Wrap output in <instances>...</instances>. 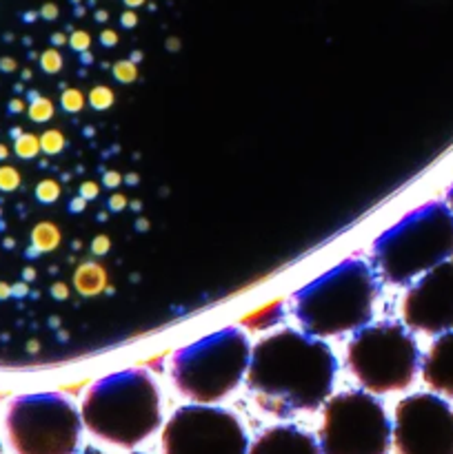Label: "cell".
Instances as JSON below:
<instances>
[{
    "mask_svg": "<svg viewBox=\"0 0 453 454\" xmlns=\"http://www.w3.org/2000/svg\"><path fill=\"white\" fill-rule=\"evenodd\" d=\"M336 372L338 359L329 344L311 333L282 328L251 348L247 386L266 412L291 417L322 406Z\"/></svg>",
    "mask_w": 453,
    "mask_h": 454,
    "instance_id": "6da1fadb",
    "label": "cell"
},
{
    "mask_svg": "<svg viewBox=\"0 0 453 454\" xmlns=\"http://www.w3.org/2000/svg\"><path fill=\"white\" fill-rule=\"evenodd\" d=\"M93 437L120 448H133L158 430L160 393L149 372L129 368L93 381L80 411Z\"/></svg>",
    "mask_w": 453,
    "mask_h": 454,
    "instance_id": "7a4b0ae2",
    "label": "cell"
},
{
    "mask_svg": "<svg viewBox=\"0 0 453 454\" xmlns=\"http://www.w3.org/2000/svg\"><path fill=\"white\" fill-rule=\"evenodd\" d=\"M376 297L378 284L371 266L349 257L302 286L293 295V304L306 333L333 337L367 326Z\"/></svg>",
    "mask_w": 453,
    "mask_h": 454,
    "instance_id": "3957f363",
    "label": "cell"
},
{
    "mask_svg": "<svg viewBox=\"0 0 453 454\" xmlns=\"http://www.w3.org/2000/svg\"><path fill=\"white\" fill-rule=\"evenodd\" d=\"M373 257L386 282L411 284L440 262L453 257V211L449 204L425 202L382 231Z\"/></svg>",
    "mask_w": 453,
    "mask_h": 454,
    "instance_id": "277c9868",
    "label": "cell"
},
{
    "mask_svg": "<svg viewBox=\"0 0 453 454\" xmlns=\"http://www.w3.org/2000/svg\"><path fill=\"white\" fill-rule=\"evenodd\" d=\"M251 357L247 333L226 326L191 341L171 359V380L182 397L216 403L242 381Z\"/></svg>",
    "mask_w": 453,
    "mask_h": 454,
    "instance_id": "5b68a950",
    "label": "cell"
},
{
    "mask_svg": "<svg viewBox=\"0 0 453 454\" xmlns=\"http://www.w3.org/2000/svg\"><path fill=\"white\" fill-rule=\"evenodd\" d=\"M346 364L369 393H400L416 380L420 350L402 324H367L346 344Z\"/></svg>",
    "mask_w": 453,
    "mask_h": 454,
    "instance_id": "8992f818",
    "label": "cell"
},
{
    "mask_svg": "<svg viewBox=\"0 0 453 454\" xmlns=\"http://www.w3.org/2000/svg\"><path fill=\"white\" fill-rule=\"evenodd\" d=\"M83 417L58 393H31L13 399L4 415L9 446L16 454H76Z\"/></svg>",
    "mask_w": 453,
    "mask_h": 454,
    "instance_id": "52a82bcc",
    "label": "cell"
},
{
    "mask_svg": "<svg viewBox=\"0 0 453 454\" xmlns=\"http://www.w3.org/2000/svg\"><path fill=\"white\" fill-rule=\"evenodd\" d=\"M389 448L391 421L380 399L369 390H346L324 402L322 454H386Z\"/></svg>",
    "mask_w": 453,
    "mask_h": 454,
    "instance_id": "ba28073f",
    "label": "cell"
},
{
    "mask_svg": "<svg viewBox=\"0 0 453 454\" xmlns=\"http://www.w3.org/2000/svg\"><path fill=\"white\" fill-rule=\"evenodd\" d=\"M249 439L234 412L209 403H189L163 428V454H247Z\"/></svg>",
    "mask_w": 453,
    "mask_h": 454,
    "instance_id": "9c48e42d",
    "label": "cell"
},
{
    "mask_svg": "<svg viewBox=\"0 0 453 454\" xmlns=\"http://www.w3.org/2000/svg\"><path fill=\"white\" fill-rule=\"evenodd\" d=\"M391 442L395 454H453V408L431 393L400 399Z\"/></svg>",
    "mask_w": 453,
    "mask_h": 454,
    "instance_id": "30bf717a",
    "label": "cell"
},
{
    "mask_svg": "<svg viewBox=\"0 0 453 454\" xmlns=\"http://www.w3.org/2000/svg\"><path fill=\"white\" fill-rule=\"evenodd\" d=\"M407 328L425 335L453 331V257L440 262L409 288L402 300Z\"/></svg>",
    "mask_w": 453,
    "mask_h": 454,
    "instance_id": "8fae6325",
    "label": "cell"
},
{
    "mask_svg": "<svg viewBox=\"0 0 453 454\" xmlns=\"http://www.w3.org/2000/svg\"><path fill=\"white\" fill-rule=\"evenodd\" d=\"M422 380L431 390L453 397V331L435 337L422 362Z\"/></svg>",
    "mask_w": 453,
    "mask_h": 454,
    "instance_id": "7c38bea8",
    "label": "cell"
},
{
    "mask_svg": "<svg viewBox=\"0 0 453 454\" xmlns=\"http://www.w3.org/2000/svg\"><path fill=\"white\" fill-rule=\"evenodd\" d=\"M247 454H322L320 443L298 426H274L249 446Z\"/></svg>",
    "mask_w": 453,
    "mask_h": 454,
    "instance_id": "4fadbf2b",
    "label": "cell"
},
{
    "mask_svg": "<svg viewBox=\"0 0 453 454\" xmlns=\"http://www.w3.org/2000/svg\"><path fill=\"white\" fill-rule=\"evenodd\" d=\"M60 229H58L53 222L43 220L38 224L31 226V235H29V244L31 247L27 248V257H34L38 253H52L56 251L58 244H60Z\"/></svg>",
    "mask_w": 453,
    "mask_h": 454,
    "instance_id": "5bb4252c",
    "label": "cell"
},
{
    "mask_svg": "<svg viewBox=\"0 0 453 454\" xmlns=\"http://www.w3.org/2000/svg\"><path fill=\"white\" fill-rule=\"evenodd\" d=\"M74 284L76 288H78L80 295H87V297L98 295V293L105 291L107 286V270L102 269L100 264L89 262V264H83L78 270H76Z\"/></svg>",
    "mask_w": 453,
    "mask_h": 454,
    "instance_id": "9a60e30c",
    "label": "cell"
},
{
    "mask_svg": "<svg viewBox=\"0 0 453 454\" xmlns=\"http://www.w3.org/2000/svg\"><path fill=\"white\" fill-rule=\"evenodd\" d=\"M38 140H40V151L47 155H58L67 145L65 136H62V131H58V129H47L43 136H38Z\"/></svg>",
    "mask_w": 453,
    "mask_h": 454,
    "instance_id": "2e32d148",
    "label": "cell"
},
{
    "mask_svg": "<svg viewBox=\"0 0 453 454\" xmlns=\"http://www.w3.org/2000/svg\"><path fill=\"white\" fill-rule=\"evenodd\" d=\"M34 195L40 204H53L60 198V184L56 180H52V177H44V180H40L36 184Z\"/></svg>",
    "mask_w": 453,
    "mask_h": 454,
    "instance_id": "e0dca14e",
    "label": "cell"
},
{
    "mask_svg": "<svg viewBox=\"0 0 453 454\" xmlns=\"http://www.w3.org/2000/svg\"><path fill=\"white\" fill-rule=\"evenodd\" d=\"M89 102H91L93 109H109L111 102H114V91H111L109 87H105V84H98V87H93L91 91H89Z\"/></svg>",
    "mask_w": 453,
    "mask_h": 454,
    "instance_id": "ac0fdd59",
    "label": "cell"
},
{
    "mask_svg": "<svg viewBox=\"0 0 453 454\" xmlns=\"http://www.w3.org/2000/svg\"><path fill=\"white\" fill-rule=\"evenodd\" d=\"M62 109L69 111V114H78L84 106V96L78 91V89H65L60 96Z\"/></svg>",
    "mask_w": 453,
    "mask_h": 454,
    "instance_id": "d6986e66",
    "label": "cell"
},
{
    "mask_svg": "<svg viewBox=\"0 0 453 454\" xmlns=\"http://www.w3.org/2000/svg\"><path fill=\"white\" fill-rule=\"evenodd\" d=\"M114 75L120 82L129 84L138 78V67L131 60H120L114 65Z\"/></svg>",
    "mask_w": 453,
    "mask_h": 454,
    "instance_id": "ffe728a7",
    "label": "cell"
},
{
    "mask_svg": "<svg viewBox=\"0 0 453 454\" xmlns=\"http://www.w3.org/2000/svg\"><path fill=\"white\" fill-rule=\"evenodd\" d=\"M40 67H43V71H47V74H58L62 67V56L56 49H47V51L40 56Z\"/></svg>",
    "mask_w": 453,
    "mask_h": 454,
    "instance_id": "44dd1931",
    "label": "cell"
},
{
    "mask_svg": "<svg viewBox=\"0 0 453 454\" xmlns=\"http://www.w3.org/2000/svg\"><path fill=\"white\" fill-rule=\"evenodd\" d=\"M71 47L76 49V51H83V49L89 47V35L84 34V31H76L74 35H71Z\"/></svg>",
    "mask_w": 453,
    "mask_h": 454,
    "instance_id": "7402d4cb",
    "label": "cell"
},
{
    "mask_svg": "<svg viewBox=\"0 0 453 454\" xmlns=\"http://www.w3.org/2000/svg\"><path fill=\"white\" fill-rule=\"evenodd\" d=\"M91 251L96 253V255H105V253L109 251V238H107V235H98V238L93 239Z\"/></svg>",
    "mask_w": 453,
    "mask_h": 454,
    "instance_id": "603a6c76",
    "label": "cell"
},
{
    "mask_svg": "<svg viewBox=\"0 0 453 454\" xmlns=\"http://www.w3.org/2000/svg\"><path fill=\"white\" fill-rule=\"evenodd\" d=\"M80 195H83V200H93L98 195V184L96 182H84L83 186H80Z\"/></svg>",
    "mask_w": 453,
    "mask_h": 454,
    "instance_id": "cb8c5ba5",
    "label": "cell"
},
{
    "mask_svg": "<svg viewBox=\"0 0 453 454\" xmlns=\"http://www.w3.org/2000/svg\"><path fill=\"white\" fill-rule=\"evenodd\" d=\"M52 295L56 297V300H65V297H69V288H67V284L56 282L52 286Z\"/></svg>",
    "mask_w": 453,
    "mask_h": 454,
    "instance_id": "d4e9b609",
    "label": "cell"
},
{
    "mask_svg": "<svg viewBox=\"0 0 453 454\" xmlns=\"http://www.w3.org/2000/svg\"><path fill=\"white\" fill-rule=\"evenodd\" d=\"M120 180H123V177H120V173H115V171H109V173H105V186H109V189H115V186L120 184Z\"/></svg>",
    "mask_w": 453,
    "mask_h": 454,
    "instance_id": "484cf974",
    "label": "cell"
},
{
    "mask_svg": "<svg viewBox=\"0 0 453 454\" xmlns=\"http://www.w3.org/2000/svg\"><path fill=\"white\" fill-rule=\"evenodd\" d=\"M124 204H127V198H124V195H111V200H109V207L114 208V211H120V208L124 207Z\"/></svg>",
    "mask_w": 453,
    "mask_h": 454,
    "instance_id": "4316f807",
    "label": "cell"
},
{
    "mask_svg": "<svg viewBox=\"0 0 453 454\" xmlns=\"http://www.w3.org/2000/svg\"><path fill=\"white\" fill-rule=\"evenodd\" d=\"M115 40H118V38H115L114 31H111V29L102 31V43H105V44H115Z\"/></svg>",
    "mask_w": 453,
    "mask_h": 454,
    "instance_id": "83f0119b",
    "label": "cell"
},
{
    "mask_svg": "<svg viewBox=\"0 0 453 454\" xmlns=\"http://www.w3.org/2000/svg\"><path fill=\"white\" fill-rule=\"evenodd\" d=\"M447 202H449V207H451V211H453V184L449 186V191H447Z\"/></svg>",
    "mask_w": 453,
    "mask_h": 454,
    "instance_id": "f1b7e54d",
    "label": "cell"
},
{
    "mask_svg": "<svg viewBox=\"0 0 453 454\" xmlns=\"http://www.w3.org/2000/svg\"><path fill=\"white\" fill-rule=\"evenodd\" d=\"M123 22H124V25H127V27H131V25H133V22H136V18H133V16H131V13H127V16H124V18H123Z\"/></svg>",
    "mask_w": 453,
    "mask_h": 454,
    "instance_id": "f546056e",
    "label": "cell"
},
{
    "mask_svg": "<svg viewBox=\"0 0 453 454\" xmlns=\"http://www.w3.org/2000/svg\"><path fill=\"white\" fill-rule=\"evenodd\" d=\"M129 4H136V3H142V0H127Z\"/></svg>",
    "mask_w": 453,
    "mask_h": 454,
    "instance_id": "4dcf8cb0",
    "label": "cell"
},
{
    "mask_svg": "<svg viewBox=\"0 0 453 454\" xmlns=\"http://www.w3.org/2000/svg\"><path fill=\"white\" fill-rule=\"evenodd\" d=\"M131 454H142V452H131Z\"/></svg>",
    "mask_w": 453,
    "mask_h": 454,
    "instance_id": "1f68e13d",
    "label": "cell"
}]
</instances>
